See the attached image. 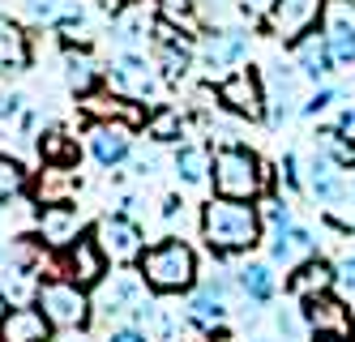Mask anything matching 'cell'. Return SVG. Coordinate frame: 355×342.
I'll return each instance as SVG.
<instances>
[{
  "label": "cell",
  "mask_w": 355,
  "mask_h": 342,
  "mask_svg": "<svg viewBox=\"0 0 355 342\" xmlns=\"http://www.w3.org/2000/svg\"><path fill=\"white\" fill-rule=\"evenodd\" d=\"M261 210L252 201H232V197H210L201 205V235H206L210 253L232 257V253H248L261 240Z\"/></svg>",
  "instance_id": "obj_1"
},
{
  "label": "cell",
  "mask_w": 355,
  "mask_h": 342,
  "mask_svg": "<svg viewBox=\"0 0 355 342\" xmlns=\"http://www.w3.org/2000/svg\"><path fill=\"white\" fill-rule=\"evenodd\" d=\"M137 274H141L146 287H155L159 296H180L197 282V253L184 240L167 235V240H159L155 248H146L137 257Z\"/></svg>",
  "instance_id": "obj_2"
},
{
  "label": "cell",
  "mask_w": 355,
  "mask_h": 342,
  "mask_svg": "<svg viewBox=\"0 0 355 342\" xmlns=\"http://www.w3.org/2000/svg\"><path fill=\"white\" fill-rule=\"evenodd\" d=\"M210 180H214V197L257 201L261 189H266V180H270V171L248 146H218L210 154Z\"/></svg>",
  "instance_id": "obj_3"
},
{
  "label": "cell",
  "mask_w": 355,
  "mask_h": 342,
  "mask_svg": "<svg viewBox=\"0 0 355 342\" xmlns=\"http://www.w3.org/2000/svg\"><path fill=\"white\" fill-rule=\"evenodd\" d=\"M35 308L47 317L52 330H82L90 321V300L86 287H78L73 278H47L35 287Z\"/></svg>",
  "instance_id": "obj_4"
},
{
  "label": "cell",
  "mask_w": 355,
  "mask_h": 342,
  "mask_svg": "<svg viewBox=\"0 0 355 342\" xmlns=\"http://www.w3.org/2000/svg\"><path fill=\"white\" fill-rule=\"evenodd\" d=\"M103 82H107V90H116L124 99L146 103V99H159L167 77L159 73L155 60H146V51H120L112 60V69H103Z\"/></svg>",
  "instance_id": "obj_5"
},
{
  "label": "cell",
  "mask_w": 355,
  "mask_h": 342,
  "mask_svg": "<svg viewBox=\"0 0 355 342\" xmlns=\"http://www.w3.org/2000/svg\"><path fill=\"white\" fill-rule=\"evenodd\" d=\"M248 56V31L244 26H214V31L201 35L197 43V65L210 77H227L236 73Z\"/></svg>",
  "instance_id": "obj_6"
},
{
  "label": "cell",
  "mask_w": 355,
  "mask_h": 342,
  "mask_svg": "<svg viewBox=\"0 0 355 342\" xmlns=\"http://www.w3.org/2000/svg\"><path fill=\"white\" fill-rule=\"evenodd\" d=\"M214 99L240 120H261L266 116V82L252 69H236L214 86Z\"/></svg>",
  "instance_id": "obj_7"
},
{
  "label": "cell",
  "mask_w": 355,
  "mask_h": 342,
  "mask_svg": "<svg viewBox=\"0 0 355 342\" xmlns=\"http://www.w3.org/2000/svg\"><path fill=\"white\" fill-rule=\"evenodd\" d=\"M150 51H155V65L167 82H180V77L193 69L197 47L184 39L180 26H171L167 17H155V31H150Z\"/></svg>",
  "instance_id": "obj_8"
},
{
  "label": "cell",
  "mask_w": 355,
  "mask_h": 342,
  "mask_svg": "<svg viewBox=\"0 0 355 342\" xmlns=\"http://www.w3.org/2000/svg\"><path fill=\"white\" fill-rule=\"evenodd\" d=\"M321 13H325V0H274L266 13V31L278 43H295V39L317 31Z\"/></svg>",
  "instance_id": "obj_9"
},
{
  "label": "cell",
  "mask_w": 355,
  "mask_h": 342,
  "mask_svg": "<svg viewBox=\"0 0 355 342\" xmlns=\"http://www.w3.org/2000/svg\"><path fill=\"white\" fill-rule=\"evenodd\" d=\"M94 240L98 248H103L107 261H116V266H124V261H137L146 253V235H141V223L133 214H103L94 227Z\"/></svg>",
  "instance_id": "obj_10"
},
{
  "label": "cell",
  "mask_w": 355,
  "mask_h": 342,
  "mask_svg": "<svg viewBox=\"0 0 355 342\" xmlns=\"http://www.w3.org/2000/svg\"><path fill=\"white\" fill-rule=\"evenodd\" d=\"M317 31L325 35L338 69H351L355 65V0H325V13H321Z\"/></svg>",
  "instance_id": "obj_11"
},
{
  "label": "cell",
  "mask_w": 355,
  "mask_h": 342,
  "mask_svg": "<svg viewBox=\"0 0 355 342\" xmlns=\"http://www.w3.org/2000/svg\"><path fill=\"white\" fill-rule=\"evenodd\" d=\"M86 146L94 154V163L112 171V167H120L124 159H129V150H133V124H124V120H90Z\"/></svg>",
  "instance_id": "obj_12"
},
{
  "label": "cell",
  "mask_w": 355,
  "mask_h": 342,
  "mask_svg": "<svg viewBox=\"0 0 355 342\" xmlns=\"http://www.w3.org/2000/svg\"><path fill=\"white\" fill-rule=\"evenodd\" d=\"M300 69H287V65H270V73L261 77L266 82V120L278 128L283 120H291L300 108H304V99H300Z\"/></svg>",
  "instance_id": "obj_13"
},
{
  "label": "cell",
  "mask_w": 355,
  "mask_h": 342,
  "mask_svg": "<svg viewBox=\"0 0 355 342\" xmlns=\"http://www.w3.org/2000/svg\"><path fill=\"white\" fill-rule=\"evenodd\" d=\"M64 274L78 282V287H98L107 278V257H103V248H98V240L94 235H78L69 248H64Z\"/></svg>",
  "instance_id": "obj_14"
},
{
  "label": "cell",
  "mask_w": 355,
  "mask_h": 342,
  "mask_svg": "<svg viewBox=\"0 0 355 342\" xmlns=\"http://www.w3.org/2000/svg\"><path fill=\"white\" fill-rule=\"evenodd\" d=\"M78 235H82V210L73 201L39 205V240H43V248H69Z\"/></svg>",
  "instance_id": "obj_15"
},
{
  "label": "cell",
  "mask_w": 355,
  "mask_h": 342,
  "mask_svg": "<svg viewBox=\"0 0 355 342\" xmlns=\"http://www.w3.org/2000/svg\"><path fill=\"white\" fill-rule=\"evenodd\" d=\"M291 56H295L300 77H309V82H317V86L329 82V77H334V69H338V60H334V51H329V43H325L321 31L295 39V43H291Z\"/></svg>",
  "instance_id": "obj_16"
},
{
  "label": "cell",
  "mask_w": 355,
  "mask_h": 342,
  "mask_svg": "<svg viewBox=\"0 0 355 342\" xmlns=\"http://www.w3.org/2000/svg\"><path fill=\"white\" fill-rule=\"evenodd\" d=\"M304 189H309L321 205H343L351 197V189L343 184V167L329 159V154H313L309 159V176H304Z\"/></svg>",
  "instance_id": "obj_17"
},
{
  "label": "cell",
  "mask_w": 355,
  "mask_h": 342,
  "mask_svg": "<svg viewBox=\"0 0 355 342\" xmlns=\"http://www.w3.org/2000/svg\"><path fill=\"white\" fill-rule=\"evenodd\" d=\"M31 60H35V51H31L26 26L13 22L9 13H0V77H9V73H26Z\"/></svg>",
  "instance_id": "obj_18"
},
{
  "label": "cell",
  "mask_w": 355,
  "mask_h": 342,
  "mask_svg": "<svg viewBox=\"0 0 355 342\" xmlns=\"http://www.w3.org/2000/svg\"><path fill=\"white\" fill-rule=\"evenodd\" d=\"M98 312L103 317H120V312H133L141 304V274H112V282H98Z\"/></svg>",
  "instance_id": "obj_19"
},
{
  "label": "cell",
  "mask_w": 355,
  "mask_h": 342,
  "mask_svg": "<svg viewBox=\"0 0 355 342\" xmlns=\"http://www.w3.org/2000/svg\"><path fill=\"white\" fill-rule=\"evenodd\" d=\"M270 257L278 261V266H304V261H313L317 257V240H313V231H304V227H278L274 231V240H270Z\"/></svg>",
  "instance_id": "obj_20"
},
{
  "label": "cell",
  "mask_w": 355,
  "mask_h": 342,
  "mask_svg": "<svg viewBox=\"0 0 355 342\" xmlns=\"http://www.w3.org/2000/svg\"><path fill=\"white\" fill-rule=\"evenodd\" d=\"M150 31H155V22H150L146 9H137V5L120 9V13L112 17V43H116L120 51H146Z\"/></svg>",
  "instance_id": "obj_21"
},
{
  "label": "cell",
  "mask_w": 355,
  "mask_h": 342,
  "mask_svg": "<svg viewBox=\"0 0 355 342\" xmlns=\"http://www.w3.org/2000/svg\"><path fill=\"white\" fill-rule=\"evenodd\" d=\"M291 296L300 300V304H309V300H317V296H329L334 291V266L329 261H304V266H295V274H291Z\"/></svg>",
  "instance_id": "obj_22"
},
{
  "label": "cell",
  "mask_w": 355,
  "mask_h": 342,
  "mask_svg": "<svg viewBox=\"0 0 355 342\" xmlns=\"http://www.w3.org/2000/svg\"><path fill=\"white\" fill-rule=\"evenodd\" d=\"M52 325L39 308H9V317L0 321V342H47Z\"/></svg>",
  "instance_id": "obj_23"
},
{
  "label": "cell",
  "mask_w": 355,
  "mask_h": 342,
  "mask_svg": "<svg viewBox=\"0 0 355 342\" xmlns=\"http://www.w3.org/2000/svg\"><path fill=\"white\" fill-rule=\"evenodd\" d=\"M223 296H227V282H223V278L201 282L197 291H193V300H189V317H193L197 325H206V330L223 325V317H227V304H223Z\"/></svg>",
  "instance_id": "obj_24"
},
{
  "label": "cell",
  "mask_w": 355,
  "mask_h": 342,
  "mask_svg": "<svg viewBox=\"0 0 355 342\" xmlns=\"http://www.w3.org/2000/svg\"><path fill=\"white\" fill-rule=\"evenodd\" d=\"M98 82H103V69H98L94 65V56H90V51L86 47H78V51H64V86L73 90V94H94L98 90Z\"/></svg>",
  "instance_id": "obj_25"
},
{
  "label": "cell",
  "mask_w": 355,
  "mask_h": 342,
  "mask_svg": "<svg viewBox=\"0 0 355 342\" xmlns=\"http://www.w3.org/2000/svg\"><path fill=\"white\" fill-rule=\"evenodd\" d=\"M86 112L94 120H124V124H146V112H141V103L137 99H124V94H86Z\"/></svg>",
  "instance_id": "obj_26"
},
{
  "label": "cell",
  "mask_w": 355,
  "mask_h": 342,
  "mask_svg": "<svg viewBox=\"0 0 355 342\" xmlns=\"http://www.w3.org/2000/svg\"><path fill=\"white\" fill-rule=\"evenodd\" d=\"M304 317H309V325L317 334H351V308H343L338 300H329V296H317L304 304Z\"/></svg>",
  "instance_id": "obj_27"
},
{
  "label": "cell",
  "mask_w": 355,
  "mask_h": 342,
  "mask_svg": "<svg viewBox=\"0 0 355 342\" xmlns=\"http://www.w3.org/2000/svg\"><path fill=\"white\" fill-rule=\"evenodd\" d=\"M240 291L252 300V304H266V300H274V287H278V278H274V270L266 266V261H248V266L240 270Z\"/></svg>",
  "instance_id": "obj_28"
},
{
  "label": "cell",
  "mask_w": 355,
  "mask_h": 342,
  "mask_svg": "<svg viewBox=\"0 0 355 342\" xmlns=\"http://www.w3.org/2000/svg\"><path fill=\"white\" fill-rule=\"evenodd\" d=\"M39 154H43L47 167H73L78 163V142H73L64 128H47L39 137Z\"/></svg>",
  "instance_id": "obj_29"
},
{
  "label": "cell",
  "mask_w": 355,
  "mask_h": 342,
  "mask_svg": "<svg viewBox=\"0 0 355 342\" xmlns=\"http://www.w3.org/2000/svg\"><path fill=\"white\" fill-rule=\"evenodd\" d=\"M146 137L150 142H159V146H167V142H180V133H184V116H180V108H155L146 116Z\"/></svg>",
  "instance_id": "obj_30"
},
{
  "label": "cell",
  "mask_w": 355,
  "mask_h": 342,
  "mask_svg": "<svg viewBox=\"0 0 355 342\" xmlns=\"http://www.w3.org/2000/svg\"><path fill=\"white\" fill-rule=\"evenodd\" d=\"M175 171H180L184 184H201V180L210 176V150L197 146V142L175 146Z\"/></svg>",
  "instance_id": "obj_31"
},
{
  "label": "cell",
  "mask_w": 355,
  "mask_h": 342,
  "mask_svg": "<svg viewBox=\"0 0 355 342\" xmlns=\"http://www.w3.org/2000/svg\"><path fill=\"white\" fill-rule=\"evenodd\" d=\"M78 193V176L73 167H47L43 180H39V205H56V201H69Z\"/></svg>",
  "instance_id": "obj_32"
},
{
  "label": "cell",
  "mask_w": 355,
  "mask_h": 342,
  "mask_svg": "<svg viewBox=\"0 0 355 342\" xmlns=\"http://www.w3.org/2000/svg\"><path fill=\"white\" fill-rule=\"evenodd\" d=\"M159 17H167L171 26H180L184 35H206V31H201L197 0H159Z\"/></svg>",
  "instance_id": "obj_33"
},
{
  "label": "cell",
  "mask_w": 355,
  "mask_h": 342,
  "mask_svg": "<svg viewBox=\"0 0 355 342\" xmlns=\"http://www.w3.org/2000/svg\"><path fill=\"white\" fill-rule=\"evenodd\" d=\"M317 146H321V154H329L343 171H355V142L351 137H343L338 128H317Z\"/></svg>",
  "instance_id": "obj_34"
},
{
  "label": "cell",
  "mask_w": 355,
  "mask_h": 342,
  "mask_svg": "<svg viewBox=\"0 0 355 342\" xmlns=\"http://www.w3.org/2000/svg\"><path fill=\"white\" fill-rule=\"evenodd\" d=\"M21 189H26V167L9 159V154H0V201L21 197Z\"/></svg>",
  "instance_id": "obj_35"
},
{
  "label": "cell",
  "mask_w": 355,
  "mask_h": 342,
  "mask_svg": "<svg viewBox=\"0 0 355 342\" xmlns=\"http://www.w3.org/2000/svg\"><path fill=\"white\" fill-rule=\"evenodd\" d=\"M309 317H304V308H283L278 312V338L283 342H313L309 338Z\"/></svg>",
  "instance_id": "obj_36"
},
{
  "label": "cell",
  "mask_w": 355,
  "mask_h": 342,
  "mask_svg": "<svg viewBox=\"0 0 355 342\" xmlns=\"http://www.w3.org/2000/svg\"><path fill=\"white\" fill-rule=\"evenodd\" d=\"M69 5H73V0H26V17L35 26H56Z\"/></svg>",
  "instance_id": "obj_37"
},
{
  "label": "cell",
  "mask_w": 355,
  "mask_h": 342,
  "mask_svg": "<svg viewBox=\"0 0 355 342\" xmlns=\"http://www.w3.org/2000/svg\"><path fill=\"white\" fill-rule=\"evenodd\" d=\"M257 210H261V223H270L274 231H278V227H291V205H287L283 197H266Z\"/></svg>",
  "instance_id": "obj_38"
},
{
  "label": "cell",
  "mask_w": 355,
  "mask_h": 342,
  "mask_svg": "<svg viewBox=\"0 0 355 342\" xmlns=\"http://www.w3.org/2000/svg\"><path fill=\"white\" fill-rule=\"evenodd\" d=\"M334 287H338L347 300L355 296V257H343L338 266H334Z\"/></svg>",
  "instance_id": "obj_39"
},
{
  "label": "cell",
  "mask_w": 355,
  "mask_h": 342,
  "mask_svg": "<svg viewBox=\"0 0 355 342\" xmlns=\"http://www.w3.org/2000/svg\"><path fill=\"white\" fill-rule=\"evenodd\" d=\"M329 103H338V90H334V86H321L313 99H304V108H300V112H304V116H321Z\"/></svg>",
  "instance_id": "obj_40"
},
{
  "label": "cell",
  "mask_w": 355,
  "mask_h": 342,
  "mask_svg": "<svg viewBox=\"0 0 355 342\" xmlns=\"http://www.w3.org/2000/svg\"><path fill=\"white\" fill-rule=\"evenodd\" d=\"M270 5H274V0H236V9H240V13H244L248 22H266Z\"/></svg>",
  "instance_id": "obj_41"
},
{
  "label": "cell",
  "mask_w": 355,
  "mask_h": 342,
  "mask_svg": "<svg viewBox=\"0 0 355 342\" xmlns=\"http://www.w3.org/2000/svg\"><path fill=\"white\" fill-rule=\"evenodd\" d=\"M21 103H26V99H21L17 90H0V120H13L21 112Z\"/></svg>",
  "instance_id": "obj_42"
},
{
  "label": "cell",
  "mask_w": 355,
  "mask_h": 342,
  "mask_svg": "<svg viewBox=\"0 0 355 342\" xmlns=\"http://www.w3.org/2000/svg\"><path fill=\"white\" fill-rule=\"evenodd\" d=\"M283 184H287V189H304V176H300V159H295V154H283Z\"/></svg>",
  "instance_id": "obj_43"
},
{
  "label": "cell",
  "mask_w": 355,
  "mask_h": 342,
  "mask_svg": "<svg viewBox=\"0 0 355 342\" xmlns=\"http://www.w3.org/2000/svg\"><path fill=\"white\" fill-rule=\"evenodd\" d=\"M334 128H338L343 137H351V142H355V108H347V112L338 116V124H334Z\"/></svg>",
  "instance_id": "obj_44"
},
{
  "label": "cell",
  "mask_w": 355,
  "mask_h": 342,
  "mask_svg": "<svg viewBox=\"0 0 355 342\" xmlns=\"http://www.w3.org/2000/svg\"><path fill=\"white\" fill-rule=\"evenodd\" d=\"M107 342H150V338H146L141 330H116V334H112Z\"/></svg>",
  "instance_id": "obj_45"
},
{
  "label": "cell",
  "mask_w": 355,
  "mask_h": 342,
  "mask_svg": "<svg viewBox=\"0 0 355 342\" xmlns=\"http://www.w3.org/2000/svg\"><path fill=\"white\" fill-rule=\"evenodd\" d=\"M60 342H90V338H86L82 330H64V338H60Z\"/></svg>",
  "instance_id": "obj_46"
},
{
  "label": "cell",
  "mask_w": 355,
  "mask_h": 342,
  "mask_svg": "<svg viewBox=\"0 0 355 342\" xmlns=\"http://www.w3.org/2000/svg\"><path fill=\"white\" fill-rule=\"evenodd\" d=\"M313 342H347V338H343V334H317Z\"/></svg>",
  "instance_id": "obj_47"
},
{
  "label": "cell",
  "mask_w": 355,
  "mask_h": 342,
  "mask_svg": "<svg viewBox=\"0 0 355 342\" xmlns=\"http://www.w3.org/2000/svg\"><path fill=\"white\" fill-rule=\"evenodd\" d=\"M5 317H9V296L0 291V321H5Z\"/></svg>",
  "instance_id": "obj_48"
},
{
  "label": "cell",
  "mask_w": 355,
  "mask_h": 342,
  "mask_svg": "<svg viewBox=\"0 0 355 342\" xmlns=\"http://www.w3.org/2000/svg\"><path fill=\"white\" fill-rule=\"evenodd\" d=\"M98 5H107V9H124L129 0H98Z\"/></svg>",
  "instance_id": "obj_49"
},
{
  "label": "cell",
  "mask_w": 355,
  "mask_h": 342,
  "mask_svg": "<svg viewBox=\"0 0 355 342\" xmlns=\"http://www.w3.org/2000/svg\"><path fill=\"white\" fill-rule=\"evenodd\" d=\"M351 330H355V308H351Z\"/></svg>",
  "instance_id": "obj_50"
},
{
  "label": "cell",
  "mask_w": 355,
  "mask_h": 342,
  "mask_svg": "<svg viewBox=\"0 0 355 342\" xmlns=\"http://www.w3.org/2000/svg\"><path fill=\"white\" fill-rule=\"evenodd\" d=\"M0 261H5V244H0Z\"/></svg>",
  "instance_id": "obj_51"
}]
</instances>
